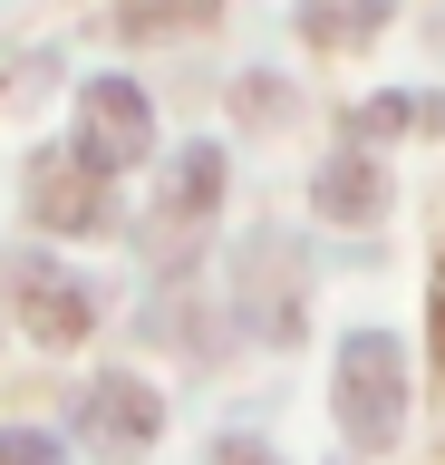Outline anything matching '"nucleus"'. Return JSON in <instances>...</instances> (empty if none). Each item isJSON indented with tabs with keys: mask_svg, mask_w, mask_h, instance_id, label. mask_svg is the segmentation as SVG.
<instances>
[{
	"mask_svg": "<svg viewBox=\"0 0 445 465\" xmlns=\"http://www.w3.org/2000/svg\"><path fill=\"white\" fill-rule=\"evenodd\" d=\"M339 427H349V446H368V456L407 427V359H397L387 330H349V340H339Z\"/></svg>",
	"mask_w": 445,
	"mask_h": 465,
	"instance_id": "1",
	"label": "nucleus"
},
{
	"mask_svg": "<svg viewBox=\"0 0 445 465\" xmlns=\"http://www.w3.org/2000/svg\"><path fill=\"white\" fill-rule=\"evenodd\" d=\"M155 155V97L136 78H88L78 87V165L126 174Z\"/></svg>",
	"mask_w": 445,
	"mask_h": 465,
	"instance_id": "2",
	"label": "nucleus"
},
{
	"mask_svg": "<svg viewBox=\"0 0 445 465\" xmlns=\"http://www.w3.org/2000/svg\"><path fill=\"white\" fill-rule=\"evenodd\" d=\"M155 427H165V398H155L146 378H88V388H78V446H88V456L126 465V456L155 446Z\"/></svg>",
	"mask_w": 445,
	"mask_h": 465,
	"instance_id": "3",
	"label": "nucleus"
},
{
	"mask_svg": "<svg viewBox=\"0 0 445 465\" xmlns=\"http://www.w3.org/2000/svg\"><path fill=\"white\" fill-rule=\"evenodd\" d=\"M10 301L30 311V330L39 340H88L97 330V291L78 282V272H59V262H10Z\"/></svg>",
	"mask_w": 445,
	"mask_h": 465,
	"instance_id": "4",
	"label": "nucleus"
},
{
	"mask_svg": "<svg viewBox=\"0 0 445 465\" xmlns=\"http://www.w3.org/2000/svg\"><path fill=\"white\" fill-rule=\"evenodd\" d=\"M213 203H223V155H213V145H184L175 174H165V194H155L146 232H165V252H184V242L213 223Z\"/></svg>",
	"mask_w": 445,
	"mask_h": 465,
	"instance_id": "5",
	"label": "nucleus"
},
{
	"mask_svg": "<svg viewBox=\"0 0 445 465\" xmlns=\"http://www.w3.org/2000/svg\"><path fill=\"white\" fill-rule=\"evenodd\" d=\"M310 213L320 223H378L387 213V155H358V145L320 155L310 165Z\"/></svg>",
	"mask_w": 445,
	"mask_h": 465,
	"instance_id": "6",
	"label": "nucleus"
},
{
	"mask_svg": "<svg viewBox=\"0 0 445 465\" xmlns=\"http://www.w3.org/2000/svg\"><path fill=\"white\" fill-rule=\"evenodd\" d=\"M30 213H39V232L107 223V174L78 165V155H39V165H30Z\"/></svg>",
	"mask_w": 445,
	"mask_h": 465,
	"instance_id": "7",
	"label": "nucleus"
},
{
	"mask_svg": "<svg viewBox=\"0 0 445 465\" xmlns=\"http://www.w3.org/2000/svg\"><path fill=\"white\" fill-rule=\"evenodd\" d=\"M387 29V0H300V39L310 49H358Z\"/></svg>",
	"mask_w": 445,
	"mask_h": 465,
	"instance_id": "8",
	"label": "nucleus"
},
{
	"mask_svg": "<svg viewBox=\"0 0 445 465\" xmlns=\"http://www.w3.org/2000/svg\"><path fill=\"white\" fill-rule=\"evenodd\" d=\"M213 0H126V29H184V20H204Z\"/></svg>",
	"mask_w": 445,
	"mask_h": 465,
	"instance_id": "9",
	"label": "nucleus"
},
{
	"mask_svg": "<svg viewBox=\"0 0 445 465\" xmlns=\"http://www.w3.org/2000/svg\"><path fill=\"white\" fill-rule=\"evenodd\" d=\"M0 465H59V436H39V427H0Z\"/></svg>",
	"mask_w": 445,
	"mask_h": 465,
	"instance_id": "10",
	"label": "nucleus"
},
{
	"mask_svg": "<svg viewBox=\"0 0 445 465\" xmlns=\"http://www.w3.org/2000/svg\"><path fill=\"white\" fill-rule=\"evenodd\" d=\"M213 465H281V456H271L262 436H223V446H213Z\"/></svg>",
	"mask_w": 445,
	"mask_h": 465,
	"instance_id": "11",
	"label": "nucleus"
},
{
	"mask_svg": "<svg viewBox=\"0 0 445 465\" xmlns=\"http://www.w3.org/2000/svg\"><path fill=\"white\" fill-rule=\"evenodd\" d=\"M436 349H445V272H436Z\"/></svg>",
	"mask_w": 445,
	"mask_h": 465,
	"instance_id": "12",
	"label": "nucleus"
}]
</instances>
